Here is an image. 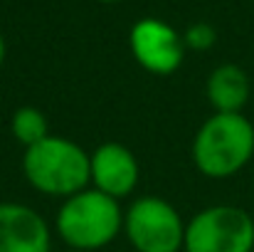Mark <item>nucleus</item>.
I'll return each instance as SVG.
<instances>
[{"mask_svg":"<svg viewBox=\"0 0 254 252\" xmlns=\"http://www.w3.org/2000/svg\"><path fill=\"white\" fill-rule=\"evenodd\" d=\"M183 42H185V50L207 52V50H212L215 42H217V30H215L210 22H192V25H188V30L183 32Z\"/></svg>","mask_w":254,"mask_h":252,"instance_id":"nucleus-11","label":"nucleus"},{"mask_svg":"<svg viewBox=\"0 0 254 252\" xmlns=\"http://www.w3.org/2000/svg\"><path fill=\"white\" fill-rule=\"evenodd\" d=\"M190 159L200 175L227 180L254 161V124L245 114L207 116L190 144Z\"/></svg>","mask_w":254,"mask_h":252,"instance_id":"nucleus-1","label":"nucleus"},{"mask_svg":"<svg viewBox=\"0 0 254 252\" xmlns=\"http://www.w3.org/2000/svg\"><path fill=\"white\" fill-rule=\"evenodd\" d=\"M0 252H52V230L30 205L0 203Z\"/></svg>","mask_w":254,"mask_h":252,"instance_id":"nucleus-8","label":"nucleus"},{"mask_svg":"<svg viewBox=\"0 0 254 252\" xmlns=\"http://www.w3.org/2000/svg\"><path fill=\"white\" fill-rule=\"evenodd\" d=\"M55 230L69 250L99 252L124 233V208L96 188H84L62 200L55 215Z\"/></svg>","mask_w":254,"mask_h":252,"instance_id":"nucleus-2","label":"nucleus"},{"mask_svg":"<svg viewBox=\"0 0 254 252\" xmlns=\"http://www.w3.org/2000/svg\"><path fill=\"white\" fill-rule=\"evenodd\" d=\"M252 252H254V250H252Z\"/></svg>","mask_w":254,"mask_h":252,"instance_id":"nucleus-15","label":"nucleus"},{"mask_svg":"<svg viewBox=\"0 0 254 252\" xmlns=\"http://www.w3.org/2000/svg\"><path fill=\"white\" fill-rule=\"evenodd\" d=\"M5 55H7V45H5V37L0 35V67H2V62H5Z\"/></svg>","mask_w":254,"mask_h":252,"instance_id":"nucleus-12","label":"nucleus"},{"mask_svg":"<svg viewBox=\"0 0 254 252\" xmlns=\"http://www.w3.org/2000/svg\"><path fill=\"white\" fill-rule=\"evenodd\" d=\"M60 252H79V250H69V248H67V250H60Z\"/></svg>","mask_w":254,"mask_h":252,"instance_id":"nucleus-14","label":"nucleus"},{"mask_svg":"<svg viewBox=\"0 0 254 252\" xmlns=\"http://www.w3.org/2000/svg\"><path fill=\"white\" fill-rule=\"evenodd\" d=\"M128 47L133 60L151 75H173L185 60L183 35L158 17H141L128 32Z\"/></svg>","mask_w":254,"mask_h":252,"instance_id":"nucleus-6","label":"nucleus"},{"mask_svg":"<svg viewBox=\"0 0 254 252\" xmlns=\"http://www.w3.org/2000/svg\"><path fill=\"white\" fill-rule=\"evenodd\" d=\"M124 235L136 252H183L185 220L161 195H141L124 210Z\"/></svg>","mask_w":254,"mask_h":252,"instance_id":"nucleus-5","label":"nucleus"},{"mask_svg":"<svg viewBox=\"0 0 254 252\" xmlns=\"http://www.w3.org/2000/svg\"><path fill=\"white\" fill-rule=\"evenodd\" d=\"M254 218L240 205H207L185 223L183 252H252Z\"/></svg>","mask_w":254,"mask_h":252,"instance_id":"nucleus-4","label":"nucleus"},{"mask_svg":"<svg viewBox=\"0 0 254 252\" xmlns=\"http://www.w3.org/2000/svg\"><path fill=\"white\" fill-rule=\"evenodd\" d=\"M89 173H91V188L121 203L136 190L141 166L128 146L119 141H106L89 154Z\"/></svg>","mask_w":254,"mask_h":252,"instance_id":"nucleus-7","label":"nucleus"},{"mask_svg":"<svg viewBox=\"0 0 254 252\" xmlns=\"http://www.w3.org/2000/svg\"><path fill=\"white\" fill-rule=\"evenodd\" d=\"M205 94L215 114H245L252 96V80L240 65L225 62L207 75Z\"/></svg>","mask_w":254,"mask_h":252,"instance_id":"nucleus-9","label":"nucleus"},{"mask_svg":"<svg viewBox=\"0 0 254 252\" xmlns=\"http://www.w3.org/2000/svg\"><path fill=\"white\" fill-rule=\"evenodd\" d=\"M99 2H106V5H111V2H119V0H99Z\"/></svg>","mask_w":254,"mask_h":252,"instance_id":"nucleus-13","label":"nucleus"},{"mask_svg":"<svg viewBox=\"0 0 254 252\" xmlns=\"http://www.w3.org/2000/svg\"><path fill=\"white\" fill-rule=\"evenodd\" d=\"M22 175L37 193L64 200L91 185L89 154L77 141L50 134L40 144L25 149Z\"/></svg>","mask_w":254,"mask_h":252,"instance_id":"nucleus-3","label":"nucleus"},{"mask_svg":"<svg viewBox=\"0 0 254 252\" xmlns=\"http://www.w3.org/2000/svg\"><path fill=\"white\" fill-rule=\"evenodd\" d=\"M10 134L20 146L30 149L50 136L47 116L37 106H17L12 111V119H10Z\"/></svg>","mask_w":254,"mask_h":252,"instance_id":"nucleus-10","label":"nucleus"}]
</instances>
